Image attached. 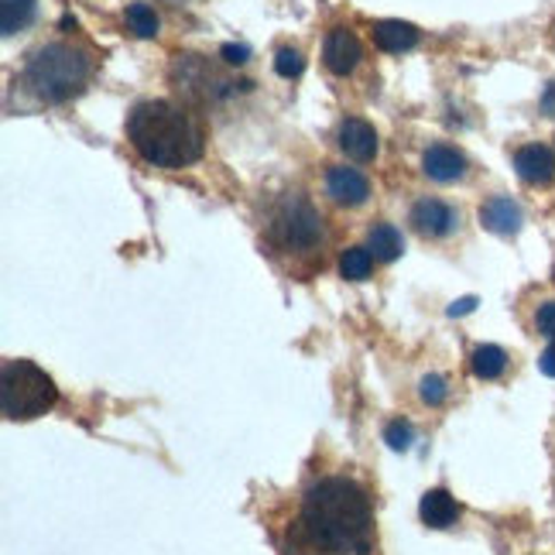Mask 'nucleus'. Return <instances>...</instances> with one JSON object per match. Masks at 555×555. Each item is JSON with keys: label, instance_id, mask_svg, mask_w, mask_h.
<instances>
[{"label": "nucleus", "instance_id": "1", "mask_svg": "<svg viewBox=\"0 0 555 555\" xmlns=\"http://www.w3.org/2000/svg\"><path fill=\"white\" fill-rule=\"evenodd\" d=\"M295 539L312 555H371L374 507L367 490L350 477L315 480L298 507Z\"/></svg>", "mask_w": 555, "mask_h": 555}, {"label": "nucleus", "instance_id": "2", "mask_svg": "<svg viewBox=\"0 0 555 555\" xmlns=\"http://www.w3.org/2000/svg\"><path fill=\"white\" fill-rule=\"evenodd\" d=\"M127 141L155 168H182L203 158L206 134L185 106L172 100H144L127 117Z\"/></svg>", "mask_w": 555, "mask_h": 555}, {"label": "nucleus", "instance_id": "3", "mask_svg": "<svg viewBox=\"0 0 555 555\" xmlns=\"http://www.w3.org/2000/svg\"><path fill=\"white\" fill-rule=\"evenodd\" d=\"M93 76V59L87 49L69 41H52L31 52L25 66V87L46 103H66L82 93Z\"/></svg>", "mask_w": 555, "mask_h": 555}, {"label": "nucleus", "instance_id": "4", "mask_svg": "<svg viewBox=\"0 0 555 555\" xmlns=\"http://www.w3.org/2000/svg\"><path fill=\"white\" fill-rule=\"evenodd\" d=\"M59 401L55 380L31 360H4L0 364V412L11 422L46 415Z\"/></svg>", "mask_w": 555, "mask_h": 555}, {"label": "nucleus", "instance_id": "5", "mask_svg": "<svg viewBox=\"0 0 555 555\" xmlns=\"http://www.w3.org/2000/svg\"><path fill=\"white\" fill-rule=\"evenodd\" d=\"M268 230H271V241L282 250L306 254L315 244H323V217H319V212L312 209V203L302 196L282 199V206L274 209Z\"/></svg>", "mask_w": 555, "mask_h": 555}, {"label": "nucleus", "instance_id": "6", "mask_svg": "<svg viewBox=\"0 0 555 555\" xmlns=\"http://www.w3.org/2000/svg\"><path fill=\"white\" fill-rule=\"evenodd\" d=\"M172 87L199 106L220 103L223 96H230L237 87H247V82H233L227 79L217 66H209V59L203 55H176L172 62Z\"/></svg>", "mask_w": 555, "mask_h": 555}, {"label": "nucleus", "instance_id": "7", "mask_svg": "<svg viewBox=\"0 0 555 555\" xmlns=\"http://www.w3.org/2000/svg\"><path fill=\"white\" fill-rule=\"evenodd\" d=\"M456 223H460L456 209L450 203H442V199H418L412 206V227L429 241L450 237V233L456 230Z\"/></svg>", "mask_w": 555, "mask_h": 555}, {"label": "nucleus", "instance_id": "8", "mask_svg": "<svg viewBox=\"0 0 555 555\" xmlns=\"http://www.w3.org/2000/svg\"><path fill=\"white\" fill-rule=\"evenodd\" d=\"M364 59L360 38L350 28H333L323 41V62L333 76H350L357 69V62Z\"/></svg>", "mask_w": 555, "mask_h": 555}, {"label": "nucleus", "instance_id": "9", "mask_svg": "<svg viewBox=\"0 0 555 555\" xmlns=\"http://www.w3.org/2000/svg\"><path fill=\"white\" fill-rule=\"evenodd\" d=\"M515 172L528 185H548L555 179V155L545 144H525L515 155Z\"/></svg>", "mask_w": 555, "mask_h": 555}, {"label": "nucleus", "instance_id": "10", "mask_svg": "<svg viewBox=\"0 0 555 555\" xmlns=\"http://www.w3.org/2000/svg\"><path fill=\"white\" fill-rule=\"evenodd\" d=\"M422 172L436 182H456L466 176V158L453 144H433V147H425V155H422Z\"/></svg>", "mask_w": 555, "mask_h": 555}, {"label": "nucleus", "instance_id": "11", "mask_svg": "<svg viewBox=\"0 0 555 555\" xmlns=\"http://www.w3.org/2000/svg\"><path fill=\"white\" fill-rule=\"evenodd\" d=\"M326 192H330V199L339 206H360L371 196V182L360 176L357 168H330Z\"/></svg>", "mask_w": 555, "mask_h": 555}, {"label": "nucleus", "instance_id": "12", "mask_svg": "<svg viewBox=\"0 0 555 555\" xmlns=\"http://www.w3.org/2000/svg\"><path fill=\"white\" fill-rule=\"evenodd\" d=\"M339 147L353 158V162H371L377 155V134L367 120L360 117H347L339 124Z\"/></svg>", "mask_w": 555, "mask_h": 555}, {"label": "nucleus", "instance_id": "13", "mask_svg": "<svg viewBox=\"0 0 555 555\" xmlns=\"http://www.w3.org/2000/svg\"><path fill=\"white\" fill-rule=\"evenodd\" d=\"M480 223L490 230V233H501V237H511V233H518L521 223H525V212L515 199L507 196H494L487 199L483 209H480Z\"/></svg>", "mask_w": 555, "mask_h": 555}, {"label": "nucleus", "instance_id": "14", "mask_svg": "<svg viewBox=\"0 0 555 555\" xmlns=\"http://www.w3.org/2000/svg\"><path fill=\"white\" fill-rule=\"evenodd\" d=\"M418 515L429 528H453L460 521V504L450 490H429V494L422 498Z\"/></svg>", "mask_w": 555, "mask_h": 555}, {"label": "nucleus", "instance_id": "15", "mask_svg": "<svg viewBox=\"0 0 555 555\" xmlns=\"http://www.w3.org/2000/svg\"><path fill=\"white\" fill-rule=\"evenodd\" d=\"M374 41L384 52H409L418 46V28L409 25V21H377Z\"/></svg>", "mask_w": 555, "mask_h": 555}, {"label": "nucleus", "instance_id": "16", "mask_svg": "<svg viewBox=\"0 0 555 555\" xmlns=\"http://www.w3.org/2000/svg\"><path fill=\"white\" fill-rule=\"evenodd\" d=\"M367 250L374 254L377 261H395V258H401V250H404L401 230L391 227V223H377L371 230V237H367Z\"/></svg>", "mask_w": 555, "mask_h": 555}, {"label": "nucleus", "instance_id": "17", "mask_svg": "<svg viewBox=\"0 0 555 555\" xmlns=\"http://www.w3.org/2000/svg\"><path fill=\"white\" fill-rule=\"evenodd\" d=\"M469 371H474L480 380H498L507 371V353L494 344H483L469 357Z\"/></svg>", "mask_w": 555, "mask_h": 555}, {"label": "nucleus", "instance_id": "18", "mask_svg": "<svg viewBox=\"0 0 555 555\" xmlns=\"http://www.w3.org/2000/svg\"><path fill=\"white\" fill-rule=\"evenodd\" d=\"M38 0H0V28L4 35H17L21 28L31 25Z\"/></svg>", "mask_w": 555, "mask_h": 555}, {"label": "nucleus", "instance_id": "19", "mask_svg": "<svg viewBox=\"0 0 555 555\" xmlns=\"http://www.w3.org/2000/svg\"><path fill=\"white\" fill-rule=\"evenodd\" d=\"M374 254L367 247H350L344 250V258H339V274L347 278V282H364V278L374 271Z\"/></svg>", "mask_w": 555, "mask_h": 555}, {"label": "nucleus", "instance_id": "20", "mask_svg": "<svg viewBox=\"0 0 555 555\" xmlns=\"http://www.w3.org/2000/svg\"><path fill=\"white\" fill-rule=\"evenodd\" d=\"M127 25L138 38H155L158 35V14L147 4H131L127 8Z\"/></svg>", "mask_w": 555, "mask_h": 555}, {"label": "nucleus", "instance_id": "21", "mask_svg": "<svg viewBox=\"0 0 555 555\" xmlns=\"http://www.w3.org/2000/svg\"><path fill=\"white\" fill-rule=\"evenodd\" d=\"M306 69V59L298 49H278L274 55V73L278 76H285V79H295V76H302Z\"/></svg>", "mask_w": 555, "mask_h": 555}, {"label": "nucleus", "instance_id": "22", "mask_svg": "<svg viewBox=\"0 0 555 555\" xmlns=\"http://www.w3.org/2000/svg\"><path fill=\"white\" fill-rule=\"evenodd\" d=\"M384 436H388V446H391V450H398V453H404V450H412V439H415V433H412V425L409 422H391L388 425V433H384Z\"/></svg>", "mask_w": 555, "mask_h": 555}, {"label": "nucleus", "instance_id": "23", "mask_svg": "<svg viewBox=\"0 0 555 555\" xmlns=\"http://www.w3.org/2000/svg\"><path fill=\"white\" fill-rule=\"evenodd\" d=\"M418 395H422V401H425V404H442V401H446V395H450V388H446V377L429 374V377L422 380Z\"/></svg>", "mask_w": 555, "mask_h": 555}, {"label": "nucleus", "instance_id": "24", "mask_svg": "<svg viewBox=\"0 0 555 555\" xmlns=\"http://www.w3.org/2000/svg\"><path fill=\"white\" fill-rule=\"evenodd\" d=\"M535 330L548 339H555V302H542L535 312Z\"/></svg>", "mask_w": 555, "mask_h": 555}, {"label": "nucleus", "instance_id": "25", "mask_svg": "<svg viewBox=\"0 0 555 555\" xmlns=\"http://www.w3.org/2000/svg\"><path fill=\"white\" fill-rule=\"evenodd\" d=\"M220 55H223V62H230V66H244V62L250 59V49L247 46H233V41H230V46L220 49Z\"/></svg>", "mask_w": 555, "mask_h": 555}, {"label": "nucleus", "instance_id": "26", "mask_svg": "<svg viewBox=\"0 0 555 555\" xmlns=\"http://www.w3.org/2000/svg\"><path fill=\"white\" fill-rule=\"evenodd\" d=\"M539 367H542V374L555 377V339H552V347H545V353L539 357Z\"/></svg>", "mask_w": 555, "mask_h": 555}, {"label": "nucleus", "instance_id": "27", "mask_svg": "<svg viewBox=\"0 0 555 555\" xmlns=\"http://www.w3.org/2000/svg\"><path fill=\"white\" fill-rule=\"evenodd\" d=\"M542 114H555V82H548L542 93Z\"/></svg>", "mask_w": 555, "mask_h": 555}, {"label": "nucleus", "instance_id": "28", "mask_svg": "<svg viewBox=\"0 0 555 555\" xmlns=\"http://www.w3.org/2000/svg\"><path fill=\"white\" fill-rule=\"evenodd\" d=\"M474 306H477V298H460V302H453L450 315H466V312H474Z\"/></svg>", "mask_w": 555, "mask_h": 555}, {"label": "nucleus", "instance_id": "29", "mask_svg": "<svg viewBox=\"0 0 555 555\" xmlns=\"http://www.w3.org/2000/svg\"><path fill=\"white\" fill-rule=\"evenodd\" d=\"M552 278H555V271H552Z\"/></svg>", "mask_w": 555, "mask_h": 555}]
</instances>
